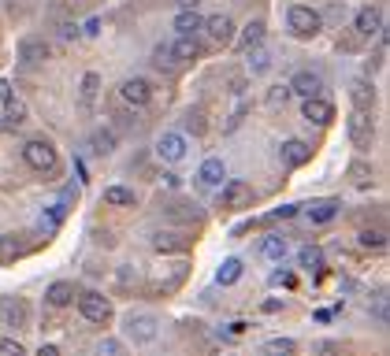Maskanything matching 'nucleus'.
Here are the masks:
<instances>
[{"mask_svg": "<svg viewBox=\"0 0 390 356\" xmlns=\"http://www.w3.org/2000/svg\"><path fill=\"white\" fill-rule=\"evenodd\" d=\"M286 241L279 238V234H271V238H264V245H260V252H264V260H275V264H279V260H286Z\"/></svg>", "mask_w": 390, "mask_h": 356, "instance_id": "nucleus-25", "label": "nucleus"}, {"mask_svg": "<svg viewBox=\"0 0 390 356\" xmlns=\"http://www.w3.org/2000/svg\"><path fill=\"white\" fill-rule=\"evenodd\" d=\"M0 101H11V86L8 82H0Z\"/></svg>", "mask_w": 390, "mask_h": 356, "instance_id": "nucleus-47", "label": "nucleus"}, {"mask_svg": "<svg viewBox=\"0 0 390 356\" xmlns=\"http://www.w3.org/2000/svg\"><path fill=\"white\" fill-rule=\"evenodd\" d=\"M294 216H298V204H283L268 216V223H283V219H294Z\"/></svg>", "mask_w": 390, "mask_h": 356, "instance_id": "nucleus-37", "label": "nucleus"}, {"mask_svg": "<svg viewBox=\"0 0 390 356\" xmlns=\"http://www.w3.org/2000/svg\"><path fill=\"white\" fill-rule=\"evenodd\" d=\"M350 182H353L357 189H372V186H376V174H372L364 164H353V167H350Z\"/></svg>", "mask_w": 390, "mask_h": 356, "instance_id": "nucleus-29", "label": "nucleus"}, {"mask_svg": "<svg viewBox=\"0 0 390 356\" xmlns=\"http://www.w3.org/2000/svg\"><path fill=\"white\" fill-rule=\"evenodd\" d=\"M286 26L294 30L298 38H316L320 26H323V15L316 8H308V4H294L286 11Z\"/></svg>", "mask_w": 390, "mask_h": 356, "instance_id": "nucleus-1", "label": "nucleus"}, {"mask_svg": "<svg viewBox=\"0 0 390 356\" xmlns=\"http://www.w3.org/2000/svg\"><path fill=\"white\" fill-rule=\"evenodd\" d=\"M205 34L212 38V41H231L234 38L231 15H208V19H205Z\"/></svg>", "mask_w": 390, "mask_h": 356, "instance_id": "nucleus-14", "label": "nucleus"}, {"mask_svg": "<svg viewBox=\"0 0 390 356\" xmlns=\"http://www.w3.org/2000/svg\"><path fill=\"white\" fill-rule=\"evenodd\" d=\"M153 249H156V252H178V249H186V241L178 238V234L156 230V234H153Z\"/></svg>", "mask_w": 390, "mask_h": 356, "instance_id": "nucleus-24", "label": "nucleus"}, {"mask_svg": "<svg viewBox=\"0 0 390 356\" xmlns=\"http://www.w3.org/2000/svg\"><path fill=\"white\" fill-rule=\"evenodd\" d=\"M205 30V19H201V11L193 8V11H178L175 15V34L178 38H197Z\"/></svg>", "mask_w": 390, "mask_h": 356, "instance_id": "nucleus-13", "label": "nucleus"}, {"mask_svg": "<svg viewBox=\"0 0 390 356\" xmlns=\"http://www.w3.org/2000/svg\"><path fill=\"white\" fill-rule=\"evenodd\" d=\"M279 156H283V164H286V167H305L313 152H308V145H305V141H283Z\"/></svg>", "mask_w": 390, "mask_h": 356, "instance_id": "nucleus-17", "label": "nucleus"}, {"mask_svg": "<svg viewBox=\"0 0 390 356\" xmlns=\"http://www.w3.org/2000/svg\"><path fill=\"white\" fill-rule=\"evenodd\" d=\"M4 111H8V116H4L8 123H23V119H26V104L19 101V96H11V101H4Z\"/></svg>", "mask_w": 390, "mask_h": 356, "instance_id": "nucleus-32", "label": "nucleus"}, {"mask_svg": "<svg viewBox=\"0 0 390 356\" xmlns=\"http://www.w3.org/2000/svg\"><path fill=\"white\" fill-rule=\"evenodd\" d=\"M23 164H26L30 171H53V167H56V149H53L48 141L34 138V141L23 145Z\"/></svg>", "mask_w": 390, "mask_h": 356, "instance_id": "nucleus-2", "label": "nucleus"}, {"mask_svg": "<svg viewBox=\"0 0 390 356\" xmlns=\"http://www.w3.org/2000/svg\"><path fill=\"white\" fill-rule=\"evenodd\" d=\"M264 34H268V26L260 23V19H253L246 30H242V38H238V48H242V52H249V48L264 45Z\"/></svg>", "mask_w": 390, "mask_h": 356, "instance_id": "nucleus-21", "label": "nucleus"}, {"mask_svg": "<svg viewBox=\"0 0 390 356\" xmlns=\"http://www.w3.org/2000/svg\"><path fill=\"white\" fill-rule=\"evenodd\" d=\"M201 123H205L201 116H190V130H193V134H201V130H205V126H201Z\"/></svg>", "mask_w": 390, "mask_h": 356, "instance_id": "nucleus-43", "label": "nucleus"}, {"mask_svg": "<svg viewBox=\"0 0 390 356\" xmlns=\"http://www.w3.org/2000/svg\"><path fill=\"white\" fill-rule=\"evenodd\" d=\"M156 152H160V160H168V164H178V160H186V138L183 134H175V130H168V134H160L156 138Z\"/></svg>", "mask_w": 390, "mask_h": 356, "instance_id": "nucleus-7", "label": "nucleus"}, {"mask_svg": "<svg viewBox=\"0 0 390 356\" xmlns=\"http://www.w3.org/2000/svg\"><path fill=\"white\" fill-rule=\"evenodd\" d=\"M290 93H298V96H323V78L316 71H298L294 82H290Z\"/></svg>", "mask_w": 390, "mask_h": 356, "instance_id": "nucleus-11", "label": "nucleus"}, {"mask_svg": "<svg viewBox=\"0 0 390 356\" xmlns=\"http://www.w3.org/2000/svg\"><path fill=\"white\" fill-rule=\"evenodd\" d=\"M119 96H123V104H130V108H145L153 101V86L145 82V78H126V82L119 86Z\"/></svg>", "mask_w": 390, "mask_h": 356, "instance_id": "nucleus-6", "label": "nucleus"}, {"mask_svg": "<svg viewBox=\"0 0 390 356\" xmlns=\"http://www.w3.org/2000/svg\"><path fill=\"white\" fill-rule=\"evenodd\" d=\"M75 301V286L71 282H53L45 289V304H53V308H67Z\"/></svg>", "mask_w": 390, "mask_h": 356, "instance_id": "nucleus-19", "label": "nucleus"}, {"mask_svg": "<svg viewBox=\"0 0 390 356\" xmlns=\"http://www.w3.org/2000/svg\"><path fill=\"white\" fill-rule=\"evenodd\" d=\"M379 30H383V11L376 4L357 8V34H361V38H376Z\"/></svg>", "mask_w": 390, "mask_h": 356, "instance_id": "nucleus-9", "label": "nucleus"}, {"mask_svg": "<svg viewBox=\"0 0 390 356\" xmlns=\"http://www.w3.org/2000/svg\"><path fill=\"white\" fill-rule=\"evenodd\" d=\"M93 145H97V149H101V152H112V149H116V138H112L108 130H101V134L93 138Z\"/></svg>", "mask_w": 390, "mask_h": 356, "instance_id": "nucleus-40", "label": "nucleus"}, {"mask_svg": "<svg viewBox=\"0 0 390 356\" xmlns=\"http://www.w3.org/2000/svg\"><path fill=\"white\" fill-rule=\"evenodd\" d=\"M97 352H101V356H123V345L116 342V338H104V342H101V349H97Z\"/></svg>", "mask_w": 390, "mask_h": 356, "instance_id": "nucleus-39", "label": "nucleus"}, {"mask_svg": "<svg viewBox=\"0 0 390 356\" xmlns=\"http://www.w3.org/2000/svg\"><path fill=\"white\" fill-rule=\"evenodd\" d=\"M19 60H23V63H45V60H48V45L38 41V38H26V41L19 45Z\"/></svg>", "mask_w": 390, "mask_h": 356, "instance_id": "nucleus-22", "label": "nucleus"}, {"mask_svg": "<svg viewBox=\"0 0 390 356\" xmlns=\"http://www.w3.org/2000/svg\"><path fill=\"white\" fill-rule=\"evenodd\" d=\"M86 34H90V38L101 34V19H90V23H86Z\"/></svg>", "mask_w": 390, "mask_h": 356, "instance_id": "nucleus-44", "label": "nucleus"}, {"mask_svg": "<svg viewBox=\"0 0 390 356\" xmlns=\"http://www.w3.org/2000/svg\"><path fill=\"white\" fill-rule=\"evenodd\" d=\"M4 130H11V123H8V119H0V134H4Z\"/></svg>", "mask_w": 390, "mask_h": 356, "instance_id": "nucleus-48", "label": "nucleus"}, {"mask_svg": "<svg viewBox=\"0 0 390 356\" xmlns=\"http://www.w3.org/2000/svg\"><path fill=\"white\" fill-rule=\"evenodd\" d=\"M271 286H286V289H294V286H298V274H294V271H283V267H279V271L271 274Z\"/></svg>", "mask_w": 390, "mask_h": 356, "instance_id": "nucleus-36", "label": "nucleus"}, {"mask_svg": "<svg viewBox=\"0 0 390 356\" xmlns=\"http://www.w3.org/2000/svg\"><path fill=\"white\" fill-rule=\"evenodd\" d=\"M220 204L223 208H246L253 201V186L242 182V178H231V182H220Z\"/></svg>", "mask_w": 390, "mask_h": 356, "instance_id": "nucleus-5", "label": "nucleus"}, {"mask_svg": "<svg viewBox=\"0 0 390 356\" xmlns=\"http://www.w3.org/2000/svg\"><path fill=\"white\" fill-rule=\"evenodd\" d=\"M350 141L357 149H372V141H376V123H372L368 111H353L350 116Z\"/></svg>", "mask_w": 390, "mask_h": 356, "instance_id": "nucleus-4", "label": "nucleus"}, {"mask_svg": "<svg viewBox=\"0 0 390 356\" xmlns=\"http://www.w3.org/2000/svg\"><path fill=\"white\" fill-rule=\"evenodd\" d=\"M353 104H357V111H368L372 104H376V89H372L368 82H353Z\"/></svg>", "mask_w": 390, "mask_h": 356, "instance_id": "nucleus-26", "label": "nucleus"}, {"mask_svg": "<svg viewBox=\"0 0 390 356\" xmlns=\"http://www.w3.org/2000/svg\"><path fill=\"white\" fill-rule=\"evenodd\" d=\"M0 356H26V349L15 338H0Z\"/></svg>", "mask_w": 390, "mask_h": 356, "instance_id": "nucleus-35", "label": "nucleus"}, {"mask_svg": "<svg viewBox=\"0 0 390 356\" xmlns=\"http://www.w3.org/2000/svg\"><path fill=\"white\" fill-rule=\"evenodd\" d=\"M38 356H60V349H56V345H41Z\"/></svg>", "mask_w": 390, "mask_h": 356, "instance_id": "nucleus-46", "label": "nucleus"}, {"mask_svg": "<svg viewBox=\"0 0 390 356\" xmlns=\"http://www.w3.org/2000/svg\"><path fill=\"white\" fill-rule=\"evenodd\" d=\"M246 56H249V71H253V74H264V71L271 67V56H268V48H264V45L249 48Z\"/></svg>", "mask_w": 390, "mask_h": 356, "instance_id": "nucleus-27", "label": "nucleus"}, {"mask_svg": "<svg viewBox=\"0 0 390 356\" xmlns=\"http://www.w3.org/2000/svg\"><path fill=\"white\" fill-rule=\"evenodd\" d=\"M0 327H15V330L26 327V308H23L19 301L0 297Z\"/></svg>", "mask_w": 390, "mask_h": 356, "instance_id": "nucleus-12", "label": "nucleus"}, {"mask_svg": "<svg viewBox=\"0 0 390 356\" xmlns=\"http://www.w3.org/2000/svg\"><path fill=\"white\" fill-rule=\"evenodd\" d=\"M361 245L383 252V249H386V234H383V230H364V234H361Z\"/></svg>", "mask_w": 390, "mask_h": 356, "instance_id": "nucleus-33", "label": "nucleus"}, {"mask_svg": "<svg viewBox=\"0 0 390 356\" xmlns=\"http://www.w3.org/2000/svg\"><path fill=\"white\" fill-rule=\"evenodd\" d=\"M178 186H183V182H178V174L168 171V174H164V189H178Z\"/></svg>", "mask_w": 390, "mask_h": 356, "instance_id": "nucleus-42", "label": "nucleus"}, {"mask_svg": "<svg viewBox=\"0 0 390 356\" xmlns=\"http://www.w3.org/2000/svg\"><path fill=\"white\" fill-rule=\"evenodd\" d=\"M104 204H112V208H134L138 204V193L130 189V186H108L104 189Z\"/></svg>", "mask_w": 390, "mask_h": 356, "instance_id": "nucleus-20", "label": "nucleus"}, {"mask_svg": "<svg viewBox=\"0 0 390 356\" xmlns=\"http://www.w3.org/2000/svg\"><path fill=\"white\" fill-rule=\"evenodd\" d=\"M126 330H130V338H134L138 345H149L153 338L160 334V327H156L153 316H130V319H126Z\"/></svg>", "mask_w": 390, "mask_h": 356, "instance_id": "nucleus-10", "label": "nucleus"}, {"mask_svg": "<svg viewBox=\"0 0 390 356\" xmlns=\"http://www.w3.org/2000/svg\"><path fill=\"white\" fill-rule=\"evenodd\" d=\"M60 34H63V38H67V41H75L78 34H82V30H78V26H71V23H67V26H60Z\"/></svg>", "mask_w": 390, "mask_h": 356, "instance_id": "nucleus-41", "label": "nucleus"}, {"mask_svg": "<svg viewBox=\"0 0 390 356\" xmlns=\"http://www.w3.org/2000/svg\"><path fill=\"white\" fill-rule=\"evenodd\" d=\"M78 312H82L90 323H108L112 319V304H108V297L86 289V294H78Z\"/></svg>", "mask_w": 390, "mask_h": 356, "instance_id": "nucleus-3", "label": "nucleus"}, {"mask_svg": "<svg viewBox=\"0 0 390 356\" xmlns=\"http://www.w3.org/2000/svg\"><path fill=\"white\" fill-rule=\"evenodd\" d=\"M19 256V241L15 238H0V264H11Z\"/></svg>", "mask_w": 390, "mask_h": 356, "instance_id": "nucleus-34", "label": "nucleus"}, {"mask_svg": "<svg viewBox=\"0 0 390 356\" xmlns=\"http://www.w3.org/2000/svg\"><path fill=\"white\" fill-rule=\"evenodd\" d=\"M268 101H271V104H286V101H290V86H271V89H268Z\"/></svg>", "mask_w": 390, "mask_h": 356, "instance_id": "nucleus-38", "label": "nucleus"}, {"mask_svg": "<svg viewBox=\"0 0 390 356\" xmlns=\"http://www.w3.org/2000/svg\"><path fill=\"white\" fill-rule=\"evenodd\" d=\"M338 212H342V204H338V201H316L313 208H308V223H313V226H327Z\"/></svg>", "mask_w": 390, "mask_h": 356, "instance_id": "nucleus-16", "label": "nucleus"}, {"mask_svg": "<svg viewBox=\"0 0 390 356\" xmlns=\"http://www.w3.org/2000/svg\"><path fill=\"white\" fill-rule=\"evenodd\" d=\"M298 352V342H290V338H271L268 342V356H294Z\"/></svg>", "mask_w": 390, "mask_h": 356, "instance_id": "nucleus-31", "label": "nucleus"}, {"mask_svg": "<svg viewBox=\"0 0 390 356\" xmlns=\"http://www.w3.org/2000/svg\"><path fill=\"white\" fill-rule=\"evenodd\" d=\"M223 178H227L223 160H220V156H208L205 164H201V171H197V182H201V186H220Z\"/></svg>", "mask_w": 390, "mask_h": 356, "instance_id": "nucleus-18", "label": "nucleus"}, {"mask_svg": "<svg viewBox=\"0 0 390 356\" xmlns=\"http://www.w3.org/2000/svg\"><path fill=\"white\" fill-rule=\"evenodd\" d=\"M97 89H101V74H97V71L82 74V104H86V108H93V101H97Z\"/></svg>", "mask_w": 390, "mask_h": 356, "instance_id": "nucleus-28", "label": "nucleus"}, {"mask_svg": "<svg viewBox=\"0 0 390 356\" xmlns=\"http://www.w3.org/2000/svg\"><path fill=\"white\" fill-rule=\"evenodd\" d=\"M301 116L313 126H327L335 119V108L323 101V96H301Z\"/></svg>", "mask_w": 390, "mask_h": 356, "instance_id": "nucleus-8", "label": "nucleus"}, {"mask_svg": "<svg viewBox=\"0 0 390 356\" xmlns=\"http://www.w3.org/2000/svg\"><path fill=\"white\" fill-rule=\"evenodd\" d=\"M238 279H242V260H238V256H231V260H223V264H220L216 282H220V286H234Z\"/></svg>", "mask_w": 390, "mask_h": 356, "instance_id": "nucleus-23", "label": "nucleus"}, {"mask_svg": "<svg viewBox=\"0 0 390 356\" xmlns=\"http://www.w3.org/2000/svg\"><path fill=\"white\" fill-rule=\"evenodd\" d=\"M197 52H201V48H197L193 38H175L168 45V60L171 63H190V60H197Z\"/></svg>", "mask_w": 390, "mask_h": 356, "instance_id": "nucleus-15", "label": "nucleus"}, {"mask_svg": "<svg viewBox=\"0 0 390 356\" xmlns=\"http://www.w3.org/2000/svg\"><path fill=\"white\" fill-rule=\"evenodd\" d=\"M298 260H301V267H305V271H320V267H323V252H320L316 245H305Z\"/></svg>", "mask_w": 390, "mask_h": 356, "instance_id": "nucleus-30", "label": "nucleus"}, {"mask_svg": "<svg viewBox=\"0 0 390 356\" xmlns=\"http://www.w3.org/2000/svg\"><path fill=\"white\" fill-rule=\"evenodd\" d=\"M178 8H183V11H193V8H201V0H178Z\"/></svg>", "mask_w": 390, "mask_h": 356, "instance_id": "nucleus-45", "label": "nucleus"}]
</instances>
